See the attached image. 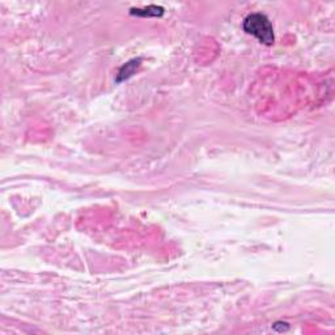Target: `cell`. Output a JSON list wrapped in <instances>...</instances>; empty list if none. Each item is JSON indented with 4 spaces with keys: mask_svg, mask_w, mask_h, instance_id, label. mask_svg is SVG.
Returning a JSON list of instances; mask_svg holds the SVG:
<instances>
[{
    "mask_svg": "<svg viewBox=\"0 0 335 335\" xmlns=\"http://www.w3.org/2000/svg\"><path fill=\"white\" fill-rule=\"evenodd\" d=\"M139 65H140V59H132L128 63H126V64L119 70L118 75H117V79H116L117 83L127 80L128 77H131L133 74H135V71H137V69L139 67Z\"/></svg>",
    "mask_w": 335,
    "mask_h": 335,
    "instance_id": "obj_3",
    "label": "cell"
},
{
    "mask_svg": "<svg viewBox=\"0 0 335 335\" xmlns=\"http://www.w3.org/2000/svg\"><path fill=\"white\" fill-rule=\"evenodd\" d=\"M130 15L139 17H160L164 15V8L160 6H148L144 8H131Z\"/></svg>",
    "mask_w": 335,
    "mask_h": 335,
    "instance_id": "obj_2",
    "label": "cell"
},
{
    "mask_svg": "<svg viewBox=\"0 0 335 335\" xmlns=\"http://www.w3.org/2000/svg\"><path fill=\"white\" fill-rule=\"evenodd\" d=\"M242 27L248 34H252L255 38H258L261 43L270 46L275 41L273 24L263 13H250V15H248L243 20Z\"/></svg>",
    "mask_w": 335,
    "mask_h": 335,
    "instance_id": "obj_1",
    "label": "cell"
}]
</instances>
